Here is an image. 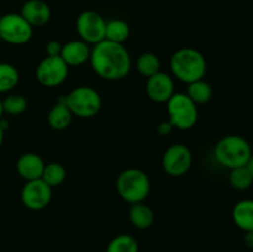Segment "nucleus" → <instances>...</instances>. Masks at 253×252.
<instances>
[{"instance_id": "6e6552de", "label": "nucleus", "mask_w": 253, "mask_h": 252, "mask_svg": "<svg viewBox=\"0 0 253 252\" xmlns=\"http://www.w3.org/2000/svg\"><path fill=\"white\" fill-rule=\"evenodd\" d=\"M106 21L99 12L85 10L77 17L76 29L81 40L86 43L96 44L105 40Z\"/></svg>"}, {"instance_id": "7ed1b4c3", "label": "nucleus", "mask_w": 253, "mask_h": 252, "mask_svg": "<svg viewBox=\"0 0 253 252\" xmlns=\"http://www.w3.org/2000/svg\"><path fill=\"white\" fill-rule=\"evenodd\" d=\"M215 158L222 167L234 169L244 167L252 155L249 141L239 135H227L215 146Z\"/></svg>"}, {"instance_id": "f8f14e48", "label": "nucleus", "mask_w": 253, "mask_h": 252, "mask_svg": "<svg viewBox=\"0 0 253 252\" xmlns=\"http://www.w3.org/2000/svg\"><path fill=\"white\" fill-rule=\"evenodd\" d=\"M174 93V81L169 74L160 71L147 78L146 94L155 103H167Z\"/></svg>"}, {"instance_id": "c756f323", "label": "nucleus", "mask_w": 253, "mask_h": 252, "mask_svg": "<svg viewBox=\"0 0 253 252\" xmlns=\"http://www.w3.org/2000/svg\"><path fill=\"white\" fill-rule=\"evenodd\" d=\"M246 168H247V169H249V172L251 173V175H252V178H253V153L251 155V157H250L249 162L246 163Z\"/></svg>"}, {"instance_id": "72a5a7b5", "label": "nucleus", "mask_w": 253, "mask_h": 252, "mask_svg": "<svg viewBox=\"0 0 253 252\" xmlns=\"http://www.w3.org/2000/svg\"><path fill=\"white\" fill-rule=\"evenodd\" d=\"M2 41V40H1V36H0V42H1Z\"/></svg>"}, {"instance_id": "393cba45", "label": "nucleus", "mask_w": 253, "mask_h": 252, "mask_svg": "<svg viewBox=\"0 0 253 252\" xmlns=\"http://www.w3.org/2000/svg\"><path fill=\"white\" fill-rule=\"evenodd\" d=\"M229 182L234 189L246 190L252 185L253 178L251 173L246 168V166H244V167H237L234 168V169H230Z\"/></svg>"}, {"instance_id": "5701e85b", "label": "nucleus", "mask_w": 253, "mask_h": 252, "mask_svg": "<svg viewBox=\"0 0 253 252\" xmlns=\"http://www.w3.org/2000/svg\"><path fill=\"white\" fill-rule=\"evenodd\" d=\"M67 177L66 168L57 162H51L44 166L43 173H42L41 179L46 182L51 188L58 187L64 182Z\"/></svg>"}, {"instance_id": "b1692460", "label": "nucleus", "mask_w": 253, "mask_h": 252, "mask_svg": "<svg viewBox=\"0 0 253 252\" xmlns=\"http://www.w3.org/2000/svg\"><path fill=\"white\" fill-rule=\"evenodd\" d=\"M106 252H138V242L131 235H119L109 242Z\"/></svg>"}, {"instance_id": "0eeeda50", "label": "nucleus", "mask_w": 253, "mask_h": 252, "mask_svg": "<svg viewBox=\"0 0 253 252\" xmlns=\"http://www.w3.org/2000/svg\"><path fill=\"white\" fill-rule=\"evenodd\" d=\"M34 27L21 16V14L10 12L0 19V36L2 41L11 44H24L32 37Z\"/></svg>"}, {"instance_id": "a878e982", "label": "nucleus", "mask_w": 253, "mask_h": 252, "mask_svg": "<svg viewBox=\"0 0 253 252\" xmlns=\"http://www.w3.org/2000/svg\"><path fill=\"white\" fill-rule=\"evenodd\" d=\"M2 109L9 115H20L27 109V100L20 94H11L2 100Z\"/></svg>"}, {"instance_id": "cd10ccee", "label": "nucleus", "mask_w": 253, "mask_h": 252, "mask_svg": "<svg viewBox=\"0 0 253 252\" xmlns=\"http://www.w3.org/2000/svg\"><path fill=\"white\" fill-rule=\"evenodd\" d=\"M173 125L170 124V121H162V123L160 124V125L157 126V132L158 135L162 136V137H165V136H168L169 133H172L173 131Z\"/></svg>"}, {"instance_id": "f03ea898", "label": "nucleus", "mask_w": 253, "mask_h": 252, "mask_svg": "<svg viewBox=\"0 0 253 252\" xmlns=\"http://www.w3.org/2000/svg\"><path fill=\"white\" fill-rule=\"evenodd\" d=\"M170 71L173 76L183 83H192L205 77L207 59L202 52L195 48L185 47L178 49L170 57Z\"/></svg>"}, {"instance_id": "423d86ee", "label": "nucleus", "mask_w": 253, "mask_h": 252, "mask_svg": "<svg viewBox=\"0 0 253 252\" xmlns=\"http://www.w3.org/2000/svg\"><path fill=\"white\" fill-rule=\"evenodd\" d=\"M66 104L78 118H93L101 109V96L91 86L82 85L66 95Z\"/></svg>"}, {"instance_id": "2eb2a0df", "label": "nucleus", "mask_w": 253, "mask_h": 252, "mask_svg": "<svg viewBox=\"0 0 253 252\" xmlns=\"http://www.w3.org/2000/svg\"><path fill=\"white\" fill-rule=\"evenodd\" d=\"M91 49L83 40H73L62 46L61 58L68 67H78L90 59Z\"/></svg>"}, {"instance_id": "c85d7f7f", "label": "nucleus", "mask_w": 253, "mask_h": 252, "mask_svg": "<svg viewBox=\"0 0 253 252\" xmlns=\"http://www.w3.org/2000/svg\"><path fill=\"white\" fill-rule=\"evenodd\" d=\"M244 242H245V245L249 247V249H253V231L245 232Z\"/></svg>"}, {"instance_id": "a211bd4d", "label": "nucleus", "mask_w": 253, "mask_h": 252, "mask_svg": "<svg viewBox=\"0 0 253 252\" xmlns=\"http://www.w3.org/2000/svg\"><path fill=\"white\" fill-rule=\"evenodd\" d=\"M128 216H130L131 224L140 230L148 229L152 226L155 221V214L152 209L143 202L131 204Z\"/></svg>"}, {"instance_id": "2f4dec72", "label": "nucleus", "mask_w": 253, "mask_h": 252, "mask_svg": "<svg viewBox=\"0 0 253 252\" xmlns=\"http://www.w3.org/2000/svg\"><path fill=\"white\" fill-rule=\"evenodd\" d=\"M2 114H4V109H2V100L0 99V120L2 119Z\"/></svg>"}, {"instance_id": "f257e3e1", "label": "nucleus", "mask_w": 253, "mask_h": 252, "mask_svg": "<svg viewBox=\"0 0 253 252\" xmlns=\"http://www.w3.org/2000/svg\"><path fill=\"white\" fill-rule=\"evenodd\" d=\"M90 64L96 74L106 81H119L130 73L132 61L123 43L103 40L94 44L90 53Z\"/></svg>"}, {"instance_id": "473e14b6", "label": "nucleus", "mask_w": 253, "mask_h": 252, "mask_svg": "<svg viewBox=\"0 0 253 252\" xmlns=\"http://www.w3.org/2000/svg\"><path fill=\"white\" fill-rule=\"evenodd\" d=\"M1 16H2V15H1V12H0V19H1Z\"/></svg>"}, {"instance_id": "f3484780", "label": "nucleus", "mask_w": 253, "mask_h": 252, "mask_svg": "<svg viewBox=\"0 0 253 252\" xmlns=\"http://www.w3.org/2000/svg\"><path fill=\"white\" fill-rule=\"evenodd\" d=\"M232 220L244 232L253 231V199H242L232 209Z\"/></svg>"}, {"instance_id": "bb28decb", "label": "nucleus", "mask_w": 253, "mask_h": 252, "mask_svg": "<svg viewBox=\"0 0 253 252\" xmlns=\"http://www.w3.org/2000/svg\"><path fill=\"white\" fill-rule=\"evenodd\" d=\"M62 46H63V44H61V42H58L57 40H51L49 42H47V44H46L47 56L48 57L61 56Z\"/></svg>"}, {"instance_id": "9d476101", "label": "nucleus", "mask_w": 253, "mask_h": 252, "mask_svg": "<svg viewBox=\"0 0 253 252\" xmlns=\"http://www.w3.org/2000/svg\"><path fill=\"white\" fill-rule=\"evenodd\" d=\"M69 67L66 62L58 57H48L42 59L36 68V79L41 85L54 88L67 79Z\"/></svg>"}, {"instance_id": "39448f33", "label": "nucleus", "mask_w": 253, "mask_h": 252, "mask_svg": "<svg viewBox=\"0 0 253 252\" xmlns=\"http://www.w3.org/2000/svg\"><path fill=\"white\" fill-rule=\"evenodd\" d=\"M167 113L173 127L190 130L198 121V105L185 93H174L167 101Z\"/></svg>"}, {"instance_id": "ddd939ff", "label": "nucleus", "mask_w": 253, "mask_h": 252, "mask_svg": "<svg viewBox=\"0 0 253 252\" xmlns=\"http://www.w3.org/2000/svg\"><path fill=\"white\" fill-rule=\"evenodd\" d=\"M20 14L32 27L43 26L52 16L51 7L43 0H27L21 6Z\"/></svg>"}, {"instance_id": "7c9ffc66", "label": "nucleus", "mask_w": 253, "mask_h": 252, "mask_svg": "<svg viewBox=\"0 0 253 252\" xmlns=\"http://www.w3.org/2000/svg\"><path fill=\"white\" fill-rule=\"evenodd\" d=\"M2 141H4V130L0 127V146L2 145Z\"/></svg>"}, {"instance_id": "dca6fc26", "label": "nucleus", "mask_w": 253, "mask_h": 252, "mask_svg": "<svg viewBox=\"0 0 253 252\" xmlns=\"http://www.w3.org/2000/svg\"><path fill=\"white\" fill-rule=\"evenodd\" d=\"M72 119L73 114L66 104V95H62V98H59V100L49 110L47 121L53 130L62 131L71 125Z\"/></svg>"}, {"instance_id": "6ab92c4d", "label": "nucleus", "mask_w": 253, "mask_h": 252, "mask_svg": "<svg viewBox=\"0 0 253 252\" xmlns=\"http://www.w3.org/2000/svg\"><path fill=\"white\" fill-rule=\"evenodd\" d=\"M130 36V26L121 19H113L106 21L105 40L116 43H124Z\"/></svg>"}, {"instance_id": "412c9836", "label": "nucleus", "mask_w": 253, "mask_h": 252, "mask_svg": "<svg viewBox=\"0 0 253 252\" xmlns=\"http://www.w3.org/2000/svg\"><path fill=\"white\" fill-rule=\"evenodd\" d=\"M19 72L10 63L0 62V94L12 90L19 83Z\"/></svg>"}, {"instance_id": "20e7f679", "label": "nucleus", "mask_w": 253, "mask_h": 252, "mask_svg": "<svg viewBox=\"0 0 253 252\" xmlns=\"http://www.w3.org/2000/svg\"><path fill=\"white\" fill-rule=\"evenodd\" d=\"M116 190L125 202L130 204L141 203L150 194V178L143 170L127 168L119 174L116 179Z\"/></svg>"}, {"instance_id": "4be33fe9", "label": "nucleus", "mask_w": 253, "mask_h": 252, "mask_svg": "<svg viewBox=\"0 0 253 252\" xmlns=\"http://www.w3.org/2000/svg\"><path fill=\"white\" fill-rule=\"evenodd\" d=\"M136 68H137L138 73L141 76L146 77V78H150L151 76H153V74L158 73L161 71V61L157 54L146 52V53H142L137 58Z\"/></svg>"}, {"instance_id": "aec40b11", "label": "nucleus", "mask_w": 253, "mask_h": 252, "mask_svg": "<svg viewBox=\"0 0 253 252\" xmlns=\"http://www.w3.org/2000/svg\"><path fill=\"white\" fill-rule=\"evenodd\" d=\"M187 94L197 105L207 104L212 96V88L208 82L204 81V78L199 81L192 82L188 84Z\"/></svg>"}, {"instance_id": "9b49d317", "label": "nucleus", "mask_w": 253, "mask_h": 252, "mask_svg": "<svg viewBox=\"0 0 253 252\" xmlns=\"http://www.w3.org/2000/svg\"><path fill=\"white\" fill-rule=\"evenodd\" d=\"M52 199V188L40 179L29 180L21 189V202L27 209L42 210L48 207Z\"/></svg>"}, {"instance_id": "1a4fd4ad", "label": "nucleus", "mask_w": 253, "mask_h": 252, "mask_svg": "<svg viewBox=\"0 0 253 252\" xmlns=\"http://www.w3.org/2000/svg\"><path fill=\"white\" fill-rule=\"evenodd\" d=\"M193 156L189 148L183 143H174L165 151L162 168L170 177H182L190 169Z\"/></svg>"}, {"instance_id": "4468645a", "label": "nucleus", "mask_w": 253, "mask_h": 252, "mask_svg": "<svg viewBox=\"0 0 253 252\" xmlns=\"http://www.w3.org/2000/svg\"><path fill=\"white\" fill-rule=\"evenodd\" d=\"M44 166L46 163L43 162L41 156L34 152H27L20 156L17 160L16 170L22 179L29 182V180L40 179L42 177Z\"/></svg>"}]
</instances>
